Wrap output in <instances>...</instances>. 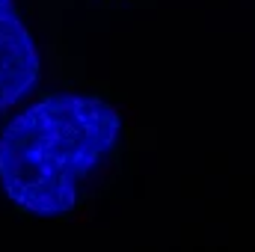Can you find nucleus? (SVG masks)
<instances>
[{
	"instance_id": "nucleus-1",
	"label": "nucleus",
	"mask_w": 255,
	"mask_h": 252,
	"mask_svg": "<svg viewBox=\"0 0 255 252\" xmlns=\"http://www.w3.org/2000/svg\"><path fill=\"white\" fill-rule=\"evenodd\" d=\"M119 110L83 92L33 101L0 130V187L21 211L54 220L74 211L80 181L119 145Z\"/></svg>"
},
{
	"instance_id": "nucleus-2",
	"label": "nucleus",
	"mask_w": 255,
	"mask_h": 252,
	"mask_svg": "<svg viewBox=\"0 0 255 252\" xmlns=\"http://www.w3.org/2000/svg\"><path fill=\"white\" fill-rule=\"evenodd\" d=\"M42 77L39 48L12 0H0V113L21 104Z\"/></svg>"
}]
</instances>
